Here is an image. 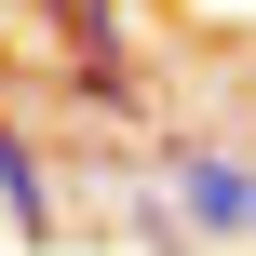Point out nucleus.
I'll list each match as a JSON object with an SVG mask.
<instances>
[{
    "mask_svg": "<svg viewBox=\"0 0 256 256\" xmlns=\"http://www.w3.org/2000/svg\"><path fill=\"white\" fill-rule=\"evenodd\" d=\"M148 189L176 202V230H189V243H256V148L162 135V148H148Z\"/></svg>",
    "mask_w": 256,
    "mask_h": 256,
    "instance_id": "nucleus-1",
    "label": "nucleus"
},
{
    "mask_svg": "<svg viewBox=\"0 0 256 256\" xmlns=\"http://www.w3.org/2000/svg\"><path fill=\"white\" fill-rule=\"evenodd\" d=\"M54 14H94V0H54Z\"/></svg>",
    "mask_w": 256,
    "mask_h": 256,
    "instance_id": "nucleus-3",
    "label": "nucleus"
},
{
    "mask_svg": "<svg viewBox=\"0 0 256 256\" xmlns=\"http://www.w3.org/2000/svg\"><path fill=\"white\" fill-rule=\"evenodd\" d=\"M0 216H14V243H54V230H68L54 162H40V135H14V122H0Z\"/></svg>",
    "mask_w": 256,
    "mask_h": 256,
    "instance_id": "nucleus-2",
    "label": "nucleus"
}]
</instances>
